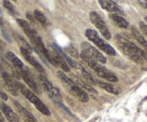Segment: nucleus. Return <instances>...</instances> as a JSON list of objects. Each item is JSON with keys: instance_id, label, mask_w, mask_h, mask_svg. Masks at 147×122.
<instances>
[{"instance_id": "obj_1", "label": "nucleus", "mask_w": 147, "mask_h": 122, "mask_svg": "<svg viewBox=\"0 0 147 122\" xmlns=\"http://www.w3.org/2000/svg\"><path fill=\"white\" fill-rule=\"evenodd\" d=\"M16 85H17V88H18V92H20L32 104H34V106L36 107L37 110L41 112V113H43L44 115H50V111H49V109L45 106V104L37 97L36 95H35V93H33L31 89H28V88L25 87V85H23L22 83H18L17 80H16Z\"/></svg>"}, {"instance_id": "obj_2", "label": "nucleus", "mask_w": 147, "mask_h": 122, "mask_svg": "<svg viewBox=\"0 0 147 122\" xmlns=\"http://www.w3.org/2000/svg\"><path fill=\"white\" fill-rule=\"evenodd\" d=\"M58 73V77L61 79V82L63 83V85L66 86V87L69 88V90L73 93L74 95L79 100V101H82V102H88V95L80 87H78L75 83H74V80L71 78H69L66 73H63V71H58L57 72Z\"/></svg>"}, {"instance_id": "obj_3", "label": "nucleus", "mask_w": 147, "mask_h": 122, "mask_svg": "<svg viewBox=\"0 0 147 122\" xmlns=\"http://www.w3.org/2000/svg\"><path fill=\"white\" fill-rule=\"evenodd\" d=\"M85 35L88 37V40H90V41H92L93 43H94L98 49L103 50L104 52L108 53L109 55H115V50L111 47L110 44L105 43V42H104L100 36H98V34H97L95 31H93V30H86Z\"/></svg>"}, {"instance_id": "obj_4", "label": "nucleus", "mask_w": 147, "mask_h": 122, "mask_svg": "<svg viewBox=\"0 0 147 122\" xmlns=\"http://www.w3.org/2000/svg\"><path fill=\"white\" fill-rule=\"evenodd\" d=\"M38 79L41 80V84L43 85V87H44V89L48 92V94H49V96L55 101V102H57L58 103V101L60 102L61 101V98H62V96H61V93L59 92V89L55 87V86H53V84L44 76V75H38Z\"/></svg>"}, {"instance_id": "obj_5", "label": "nucleus", "mask_w": 147, "mask_h": 122, "mask_svg": "<svg viewBox=\"0 0 147 122\" xmlns=\"http://www.w3.org/2000/svg\"><path fill=\"white\" fill-rule=\"evenodd\" d=\"M90 18H91V22L95 25L96 28H98V31L101 32V34L103 35V37H105L107 40H110L111 38V33L107 26V24L104 23V20L101 18V16L95 13V11H92L90 14Z\"/></svg>"}, {"instance_id": "obj_6", "label": "nucleus", "mask_w": 147, "mask_h": 122, "mask_svg": "<svg viewBox=\"0 0 147 122\" xmlns=\"http://www.w3.org/2000/svg\"><path fill=\"white\" fill-rule=\"evenodd\" d=\"M115 40H117V42L119 43V44H122V45H125V47H127L129 48L131 51H134V52L136 53L139 58H142V59H145L147 60V53L144 51V50H142V49H139L138 47H136L132 42H130L129 40H127L126 37H123L122 35L118 34L115 36Z\"/></svg>"}, {"instance_id": "obj_7", "label": "nucleus", "mask_w": 147, "mask_h": 122, "mask_svg": "<svg viewBox=\"0 0 147 122\" xmlns=\"http://www.w3.org/2000/svg\"><path fill=\"white\" fill-rule=\"evenodd\" d=\"M82 45H83V50H85L86 52L88 53L97 63H102V65H104V63L107 62L105 57L98 51V49H96L95 47H93V45H91L90 43H86V42H84Z\"/></svg>"}, {"instance_id": "obj_8", "label": "nucleus", "mask_w": 147, "mask_h": 122, "mask_svg": "<svg viewBox=\"0 0 147 122\" xmlns=\"http://www.w3.org/2000/svg\"><path fill=\"white\" fill-rule=\"evenodd\" d=\"M1 77H2V80L6 85L7 89L14 95V96H17L18 95V88H17V85H16V80L14 79V77L8 73L7 71H2L1 72Z\"/></svg>"}, {"instance_id": "obj_9", "label": "nucleus", "mask_w": 147, "mask_h": 122, "mask_svg": "<svg viewBox=\"0 0 147 122\" xmlns=\"http://www.w3.org/2000/svg\"><path fill=\"white\" fill-rule=\"evenodd\" d=\"M0 111H1L2 115L5 117V119H7L9 122H19L18 115L14 112V110H11L3 101L0 102Z\"/></svg>"}, {"instance_id": "obj_10", "label": "nucleus", "mask_w": 147, "mask_h": 122, "mask_svg": "<svg viewBox=\"0 0 147 122\" xmlns=\"http://www.w3.org/2000/svg\"><path fill=\"white\" fill-rule=\"evenodd\" d=\"M20 53H22V55H23L41 75H44V76H45V70H44V68L42 67V65H40V62L32 55V53L28 52L27 50H25V49H23V48H20Z\"/></svg>"}, {"instance_id": "obj_11", "label": "nucleus", "mask_w": 147, "mask_h": 122, "mask_svg": "<svg viewBox=\"0 0 147 122\" xmlns=\"http://www.w3.org/2000/svg\"><path fill=\"white\" fill-rule=\"evenodd\" d=\"M19 73H20V77H23V79H24V82L31 87V90L34 93H40V89L37 87L36 83L34 82V79L32 78V76H31V72H30V70L27 69V67L25 68L24 70H22V71H19Z\"/></svg>"}, {"instance_id": "obj_12", "label": "nucleus", "mask_w": 147, "mask_h": 122, "mask_svg": "<svg viewBox=\"0 0 147 122\" xmlns=\"http://www.w3.org/2000/svg\"><path fill=\"white\" fill-rule=\"evenodd\" d=\"M95 72H96L100 77L104 78L105 80H108V82H110V83H117V82H118L117 76H115L114 73H112L110 70L104 68L103 66H98V67L95 69Z\"/></svg>"}, {"instance_id": "obj_13", "label": "nucleus", "mask_w": 147, "mask_h": 122, "mask_svg": "<svg viewBox=\"0 0 147 122\" xmlns=\"http://www.w3.org/2000/svg\"><path fill=\"white\" fill-rule=\"evenodd\" d=\"M50 55H51V58H52V60H53V62H55V66H59L63 71H69V70H70L69 66H68L67 62L65 61V59H63L59 53L57 52L55 50H52V51L50 52Z\"/></svg>"}, {"instance_id": "obj_14", "label": "nucleus", "mask_w": 147, "mask_h": 122, "mask_svg": "<svg viewBox=\"0 0 147 122\" xmlns=\"http://www.w3.org/2000/svg\"><path fill=\"white\" fill-rule=\"evenodd\" d=\"M14 105H15V107H16L18 114H20V115L23 117V119L26 122H37L36 119H35V117H34L31 112H28L25 107H23V105H20L18 102H15Z\"/></svg>"}, {"instance_id": "obj_15", "label": "nucleus", "mask_w": 147, "mask_h": 122, "mask_svg": "<svg viewBox=\"0 0 147 122\" xmlns=\"http://www.w3.org/2000/svg\"><path fill=\"white\" fill-rule=\"evenodd\" d=\"M98 2H100L101 7H102L103 9H105V10H108V11H110V13H115L117 15H118V14H122L121 8H120L114 1H105V0H101V1H98Z\"/></svg>"}, {"instance_id": "obj_16", "label": "nucleus", "mask_w": 147, "mask_h": 122, "mask_svg": "<svg viewBox=\"0 0 147 122\" xmlns=\"http://www.w3.org/2000/svg\"><path fill=\"white\" fill-rule=\"evenodd\" d=\"M74 83H75V84H76L78 87L82 88V89H83V90H84V92H85L87 95L90 94V95H92L93 97H96V96H97V92H96V90H95L92 86H90L88 84H86L85 82H83L82 79H79L78 77H76V78L74 79Z\"/></svg>"}, {"instance_id": "obj_17", "label": "nucleus", "mask_w": 147, "mask_h": 122, "mask_svg": "<svg viewBox=\"0 0 147 122\" xmlns=\"http://www.w3.org/2000/svg\"><path fill=\"white\" fill-rule=\"evenodd\" d=\"M17 23H18V25L23 28V31L25 32V34L27 35L32 41H33V38L35 37V35L37 34L36 31L34 30V28H32L31 26H30V24L26 22V20H24V19H22V18H17Z\"/></svg>"}, {"instance_id": "obj_18", "label": "nucleus", "mask_w": 147, "mask_h": 122, "mask_svg": "<svg viewBox=\"0 0 147 122\" xmlns=\"http://www.w3.org/2000/svg\"><path fill=\"white\" fill-rule=\"evenodd\" d=\"M6 58H7V60L16 68V69L18 70V71H22V70H24L26 67L24 66V63L19 60L18 58L15 55V53H13V52H7L6 53Z\"/></svg>"}, {"instance_id": "obj_19", "label": "nucleus", "mask_w": 147, "mask_h": 122, "mask_svg": "<svg viewBox=\"0 0 147 122\" xmlns=\"http://www.w3.org/2000/svg\"><path fill=\"white\" fill-rule=\"evenodd\" d=\"M79 57H80V58H82V59H83V60H84V61H85V62H86V63H87V65H88V66L94 70L96 69L98 66H101V65H100V63H97V62H96V61H95V60H94L92 57L86 52L85 50H83V51H82V53H80V55H79Z\"/></svg>"}, {"instance_id": "obj_20", "label": "nucleus", "mask_w": 147, "mask_h": 122, "mask_svg": "<svg viewBox=\"0 0 147 122\" xmlns=\"http://www.w3.org/2000/svg\"><path fill=\"white\" fill-rule=\"evenodd\" d=\"M110 18L112 19V22H113L117 26H119L120 28H127L129 26L128 22L123 17H121V16H119V15H117V14H111Z\"/></svg>"}, {"instance_id": "obj_21", "label": "nucleus", "mask_w": 147, "mask_h": 122, "mask_svg": "<svg viewBox=\"0 0 147 122\" xmlns=\"http://www.w3.org/2000/svg\"><path fill=\"white\" fill-rule=\"evenodd\" d=\"M118 44H119V43H118ZM119 47H120V49L126 53L131 60H134V61H135V62H137V63H143V59H142V58H139L136 53L134 52V51H131L129 48L125 47V45H122V44H119Z\"/></svg>"}, {"instance_id": "obj_22", "label": "nucleus", "mask_w": 147, "mask_h": 122, "mask_svg": "<svg viewBox=\"0 0 147 122\" xmlns=\"http://www.w3.org/2000/svg\"><path fill=\"white\" fill-rule=\"evenodd\" d=\"M95 84L98 85L100 87H102L103 89H105L107 92H109L111 94H119V89L115 88L113 85H111L110 83H104V82H101V80H95Z\"/></svg>"}, {"instance_id": "obj_23", "label": "nucleus", "mask_w": 147, "mask_h": 122, "mask_svg": "<svg viewBox=\"0 0 147 122\" xmlns=\"http://www.w3.org/2000/svg\"><path fill=\"white\" fill-rule=\"evenodd\" d=\"M131 32H132V34H134V36H135V38H136V40L144 47V49L147 51V41L145 40V37L138 32V30H137L136 27H131Z\"/></svg>"}, {"instance_id": "obj_24", "label": "nucleus", "mask_w": 147, "mask_h": 122, "mask_svg": "<svg viewBox=\"0 0 147 122\" xmlns=\"http://www.w3.org/2000/svg\"><path fill=\"white\" fill-rule=\"evenodd\" d=\"M34 18L36 19L41 25H43L44 27H48V26H49V22H48L47 17H45L40 10H34Z\"/></svg>"}, {"instance_id": "obj_25", "label": "nucleus", "mask_w": 147, "mask_h": 122, "mask_svg": "<svg viewBox=\"0 0 147 122\" xmlns=\"http://www.w3.org/2000/svg\"><path fill=\"white\" fill-rule=\"evenodd\" d=\"M14 35L16 36V40H17V42L19 43V45H20V48H23V49H25V50H27L28 52L32 53V48L30 47V44L18 34V33H14Z\"/></svg>"}, {"instance_id": "obj_26", "label": "nucleus", "mask_w": 147, "mask_h": 122, "mask_svg": "<svg viewBox=\"0 0 147 122\" xmlns=\"http://www.w3.org/2000/svg\"><path fill=\"white\" fill-rule=\"evenodd\" d=\"M77 70H78V71L80 72V75H82L83 77H85V78H86L88 82H91L92 84H95V79L93 78L91 73H88V72L85 70V68H84L83 66H80V65H79V66H78V68H77Z\"/></svg>"}, {"instance_id": "obj_27", "label": "nucleus", "mask_w": 147, "mask_h": 122, "mask_svg": "<svg viewBox=\"0 0 147 122\" xmlns=\"http://www.w3.org/2000/svg\"><path fill=\"white\" fill-rule=\"evenodd\" d=\"M66 51L69 53V55H71V57H74V58H79V53H78V51H77V49H75L74 47H68L67 49H66Z\"/></svg>"}, {"instance_id": "obj_28", "label": "nucleus", "mask_w": 147, "mask_h": 122, "mask_svg": "<svg viewBox=\"0 0 147 122\" xmlns=\"http://www.w3.org/2000/svg\"><path fill=\"white\" fill-rule=\"evenodd\" d=\"M3 6H5V8H7L9 11L14 13V6L11 5V2H10V1H3Z\"/></svg>"}, {"instance_id": "obj_29", "label": "nucleus", "mask_w": 147, "mask_h": 122, "mask_svg": "<svg viewBox=\"0 0 147 122\" xmlns=\"http://www.w3.org/2000/svg\"><path fill=\"white\" fill-rule=\"evenodd\" d=\"M139 26H140V28H142V31L144 32V34L147 36V25L144 23V22H140L139 23Z\"/></svg>"}, {"instance_id": "obj_30", "label": "nucleus", "mask_w": 147, "mask_h": 122, "mask_svg": "<svg viewBox=\"0 0 147 122\" xmlns=\"http://www.w3.org/2000/svg\"><path fill=\"white\" fill-rule=\"evenodd\" d=\"M0 98L2 100V101H7L8 100V96H7V94L0 88Z\"/></svg>"}, {"instance_id": "obj_31", "label": "nucleus", "mask_w": 147, "mask_h": 122, "mask_svg": "<svg viewBox=\"0 0 147 122\" xmlns=\"http://www.w3.org/2000/svg\"><path fill=\"white\" fill-rule=\"evenodd\" d=\"M26 16H27V18L32 22V24H34V23H35V18H34V16H33L31 13H27V14H26Z\"/></svg>"}, {"instance_id": "obj_32", "label": "nucleus", "mask_w": 147, "mask_h": 122, "mask_svg": "<svg viewBox=\"0 0 147 122\" xmlns=\"http://www.w3.org/2000/svg\"><path fill=\"white\" fill-rule=\"evenodd\" d=\"M0 122H6V120H5V117L2 115L1 111H0Z\"/></svg>"}, {"instance_id": "obj_33", "label": "nucleus", "mask_w": 147, "mask_h": 122, "mask_svg": "<svg viewBox=\"0 0 147 122\" xmlns=\"http://www.w3.org/2000/svg\"><path fill=\"white\" fill-rule=\"evenodd\" d=\"M139 2H140V5H143V6L147 9V1H139Z\"/></svg>"}, {"instance_id": "obj_34", "label": "nucleus", "mask_w": 147, "mask_h": 122, "mask_svg": "<svg viewBox=\"0 0 147 122\" xmlns=\"http://www.w3.org/2000/svg\"><path fill=\"white\" fill-rule=\"evenodd\" d=\"M2 71H3V70H2V66H1V65H0V73H1V72H2Z\"/></svg>"}, {"instance_id": "obj_35", "label": "nucleus", "mask_w": 147, "mask_h": 122, "mask_svg": "<svg viewBox=\"0 0 147 122\" xmlns=\"http://www.w3.org/2000/svg\"><path fill=\"white\" fill-rule=\"evenodd\" d=\"M145 20H146V22H147V17H145Z\"/></svg>"}]
</instances>
